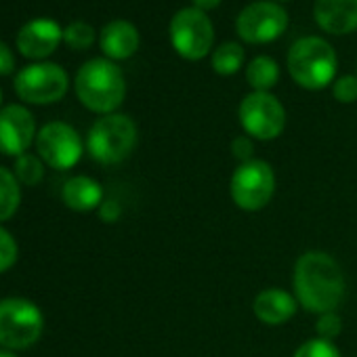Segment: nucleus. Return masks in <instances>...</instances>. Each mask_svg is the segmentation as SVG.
Segmentation results:
<instances>
[{"label": "nucleus", "instance_id": "obj_12", "mask_svg": "<svg viewBox=\"0 0 357 357\" xmlns=\"http://www.w3.org/2000/svg\"><path fill=\"white\" fill-rule=\"evenodd\" d=\"M36 137L34 116L24 105H7L0 109V153L24 155Z\"/></svg>", "mask_w": 357, "mask_h": 357}, {"label": "nucleus", "instance_id": "obj_5", "mask_svg": "<svg viewBox=\"0 0 357 357\" xmlns=\"http://www.w3.org/2000/svg\"><path fill=\"white\" fill-rule=\"evenodd\" d=\"M137 143V126L124 114H107L99 118L86 137V147L99 164H118L130 155Z\"/></svg>", "mask_w": 357, "mask_h": 357}, {"label": "nucleus", "instance_id": "obj_25", "mask_svg": "<svg viewBox=\"0 0 357 357\" xmlns=\"http://www.w3.org/2000/svg\"><path fill=\"white\" fill-rule=\"evenodd\" d=\"M332 95L340 103H353L357 99V78L355 76H340L332 86Z\"/></svg>", "mask_w": 357, "mask_h": 357}, {"label": "nucleus", "instance_id": "obj_4", "mask_svg": "<svg viewBox=\"0 0 357 357\" xmlns=\"http://www.w3.org/2000/svg\"><path fill=\"white\" fill-rule=\"evenodd\" d=\"M45 330L40 307L28 298H0V344L9 351L32 347Z\"/></svg>", "mask_w": 357, "mask_h": 357}, {"label": "nucleus", "instance_id": "obj_13", "mask_svg": "<svg viewBox=\"0 0 357 357\" xmlns=\"http://www.w3.org/2000/svg\"><path fill=\"white\" fill-rule=\"evenodd\" d=\"M61 38H63V32H61L59 24L53 20L40 17V20H32L30 24H26L20 30L17 47H20L22 55H26L30 59H45L57 49Z\"/></svg>", "mask_w": 357, "mask_h": 357}, {"label": "nucleus", "instance_id": "obj_29", "mask_svg": "<svg viewBox=\"0 0 357 357\" xmlns=\"http://www.w3.org/2000/svg\"><path fill=\"white\" fill-rule=\"evenodd\" d=\"M99 215L105 223H114L120 217V206L116 202H103L99 206Z\"/></svg>", "mask_w": 357, "mask_h": 357}, {"label": "nucleus", "instance_id": "obj_23", "mask_svg": "<svg viewBox=\"0 0 357 357\" xmlns=\"http://www.w3.org/2000/svg\"><path fill=\"white\" fill-rule=\"evenodd\" d=\"M294 357H340V351L332 344V340L311 338L296 349Z\"/></svg>", "mask_w": 357, "mask_h": 357}, {"label": "nucleus", "instance_id": "obj_18", "mask_svg": "<svg viewBox=\"0 0 357 357\" xmlns=\"http://www.w3.org/2000/svg\"><path fill=\"white\" fill-rule=\"evenodd\" d=\"M246 80L257 93H269V89H273L280 80V68L271 57L259 55L248 63Z\"/></svg>", "mask_w": 357, "mask_h": 357}, {"label": "nucleus", "instance_id": "obj_10", "mask_svg": "<svg viewBox=\"0 0 357 357\" xmlns=\"http://www.w3.org/2000/svg\"><path fill=\"white\" fill-rule=\"evenodd\" d=\"M36 149L47 166L68 170L82 158V139L74 126L66 122H49L36 135Z\"/></svg>", "mask_w": 357, "mask_h": 357}, {"label": "nucleus", "instance_id": "obj_21", "mask_svg": "<svg viewBox=\"0 0 357 357\" xmlns=\"http://www.w3.org/2000/svg\"><path fill=\"white\" fill-rule=\"evenodd\" d=\"M15 176L17 181L28 185V188H34L43 181L45 176V164L40 160V155H34V153H24L15 160Z\"/></svg>", "mask_w": 357, "mask_h": 357}, {"label": "nucleus", "instance_id": "obj_3", "mask_svg": "<svg viewBox=\"0 0 357 357\" xmlns=\"http://www.w3.org/2000/svg\"><path fill=\"white\" fill-rule=\"evenodd\" d=\"M336 66L334 49L317 36L301 38L288 51V72L292 80L309 91L328 86L336 76Z\"/></svg>", "mask_w": 357, "mask_h": 357}, {"label": "nucleus", "instance_id": "obj_30", "mask_svg": "<svg viewBox=\"0 0 357 357\" xmlns=\"http://www.w3.org/2000/svg\"><path fill=\"white\" fill-rule=\"evenodd\" d=\"M194 5L200 11H211V9H217L221 5V0H194Z\"/></svg>", "mask_w": 357, "mask_h": 357}, {"label": "nucleus", "instance_id": "obj_15", "mask_svg": "<svg viewBox=\"0 0 357 357\" xmlns=\"http://www.w3.org/2000/svg\"><path fill=\"white\" fill-rule=\"evenodd\" d=\"M255 315L267 326H282L294 317L298 301L282 288H265L252 303Z\"/></svg>", "mask_w": 357, "mask_h": 357}, {"label": "nucleus", "instance_id": "obj_28", "mask_svg": "<svg viewBox=\"0 0 357 357\" xmlns=\"http://www.w3.org/2000/svg\"><path fill=\"white\" fill-rule=\"evenodd\" d=\"M13 68H15V57H13L11 49L0 40V76L11 74Z\"/></svg>", "mask_w": 357, "mask_h": 357}, {"label": "nucleus", "instance_id": "obj_24", "mask_svg": "<svg viewBox=\"0 0 357 357\" xmlns=\"http://www.w3.org/2000/svg\"><path fill=\"white\" fill-rule=\"evenodd\" d=\"M17 255H20V248H17L15 238L5 227H0V273L9 271L15 265Z\"/></svg>", "mask_w": 357, "mask_h": 357}, {"label": "nucleus", "instance_id": "obj_31", "mask_svg": "<svg viewBox=\"0 0 357 357\" xmlns=\"http://www.w3.org/2000/svg\"><path fill=\"white\" fill-rule=\"evenodd\" d=\"M0 357H17V355L9 349H0Z\"/></svg>", "mask_w": 357, "mask_h": 357}, {"label": "nucleus", "instance_id": "obj_2", "mask_svg": "<svg viewBox=\"0 0 357 357\" xmlns=\"http://www.w3.org/2000/svg\"><path fill=\"white\" fill-rule=\"evenodd\" d=\"M76 95L84 107L107 116L122 105L126 82L114 61L91 59L76 74Z\"/></svg>", "mask_w": 357, "mask_h": 357}, {"label": "nucleus", "instance_id": "obj_8", "mask_svg": "<svg viewBox=\"0 0 357 357\" xmlns=\"http://www.w3.org/2000/svg\"><path fill=\"white\" fill-rule=\"evenodd\" d=\"M238 118L242 128L259 141H269L280 137L286 126L284 105L271 93L255 91L246 95L240 103Z\"/></svg>", "mask_w": 357, "mask_h": 357}, {"label": "nucleus", "instance_id": "obj_32", "mask_svg": "<svg viewBox=\"0 0 357 357\" xmlns=\"http://www.w3.org/2000/svg\"><path fill=\"white\" fill-rule=\"evenodd\" d=\"M0 99H3V95H0Z\"/></svg>", "mask_w": 357, "mask_h": 357}, {"label": "nucleus", "instance_id": "obj_7", "mask_svg": "<svg viewBox=\"0 0 357 357\" xmlns=\"http://www.w3.org/2000/svg\"><path fill=\"white\" fill-rule=\"evenodd\" d=\"M170 43L174 51L188 61H198L208 55L215 30L208 15L200 9H181L170 20Z\"/></svg>", "mask_w": 357, "mask_h": 357}, {"label": "nucleus", "instance_id": "obj_27", "mask_svg": "<svg viewBox=\"0 0 357 357\" xmlns=\"http://www.w3.org/2000/svg\"><path fill=\"white\" fill-rule=\"evenodd\" d=\"M231 151H234L236 158L242 160V164H244V162H250V160H252V158H250V153H252V141H250L248 137H238V139H234V143H231Z\"/></svg>", "mask_w": 357, "mask_h": 357}, {"label": "nucleus", "instance_id": "obj_16", "mask_svg": "<svg viewBox=\"0 0 357 357\" xmlns=\"http://www.w3.org/2000/svg\"><path fill=\"white\" fill-rule=\"evenodd\" d=\"M99 45L109 59H128L139 49V32L130 22L116 20L101 30Z\"/></svg>", "mask_w": 357, "mask_h": 357}, {"label": "nucleus", "instance_id": "obj_26", "mask_svg": "<svg viewBox=\"0 0 357 357\" xmlns=\"http://www.w3.org/2000/svg\"><path fill=\"white\" fill-rule=\"evenodd\" d=\"M342 324H340V317L330 311V313H321L317 324H315V332H317V338H324V340H332L334 336H338Z\"/></svg>", "mask_w": 357, "mask_h": 357}, {"label": "nucleus", "instance_id": "obj_9", "mask_svg": "<svg viewBox=\"0 0 357 357\" xmlns=\"http://www.w3.org/2000/svg\"><path fill=\"white\" fill-rule=\"evenodd\" d=\"M15 91L28 103H55L68 93V74L57 63H34L17 74Z\"/></svg>", "mask_w": 357, "mask_h": 357}, {"label": "nucleus", "instance_id": "obj_22", "mask_svg": "<svg viewBox=\"0 0 357 357\" xmlns=\"http://www.w3.org/2000/svg\"><path fill=\"white\" fill-rule=\"evenodd\" d=\"M63 40L72 49H89L95 43V30L86 22H74L63 30Z\"/></svg>", "mask_w": 357, "mask_h": 357}, {"label": "nucleus", "instance_id": "obj_17", "mask_svg": "<svg viewBox=\"0 0 357 357\" xmlns=\"http://www.w3.org/2000/svg\"><path fill=\"white\" fill-rule=\"evenodd\" d=\"M61 198L68 208H72L76 213H89L103 204L101 202L103 190L95 178L78 174V176H72L70 181H66V185L61 190Z\"/></svg>", "mask_w": 357, "mask_h": 357}, {"label": "nucleus", "instance_id": "obj_20", "mask_svg": "<svg viewBox=\"0 0 357 357\" xmlns=\"http://www.w3.org/2000/svg\"><path fill=\"white\" fill-rule=\"evenodd\" d=\"M244 49L238 43H223L213 55V70L221 76H231L242 68Z\"/></svg>", "mask_w": 357, "mask_h": 357}, {"label": "nucleus", "instance_id": "obj_1", "mask_svg": "<svg viewBox=\"0 0 357 357\" xmlns=\"http://www.w3.org/2000/svg\"><path fill=\"white\" fill-rule=\"evenodd\" d=\"M294 292L298 305L311 313H330L344 298V278L336 261L319 250L305 252L294 265Z\"/></svg>", "mask_w": 357, "mask_h": 357}, {"label": "nucleus", "instance_id": "obj_6", "mask_svg": "<svg viewBox=\"0 0 357 357\" xmlns=\"http://www.w3.org/2000/svg\"><path fill=\"white\" fill-rule=\"evenodd\" d=\"M231 200L238 208L257 213L265 208L275 192L273 168L263 160H250L236 168L231 176Z\"/></svg>", "mask_w": 357, "mask_h": 357}, {"label": "nucleus", "instance_id": "obj_14", "mask_svg": "<svg viewBox=\"0 0 357 357\" xmlns=\"http://www.w3.org/2000/svg\"><path fill=\"white\" fill-rule=\"evenodd\" d=\"M313 15L328 34H349L357 30V0H315Z\"/></svg>", "mask_w": 357, "mask_h": 357}, {"label": "nucleus", "instance_id": "obj_19", "mask_svg": "<svg viewBox=\"0 0 357 357\" xmlns=\"http://www.w3.org/2000/svg\"><path fill=\"white\" fill-rule=\"evenodd\" d=\"M22 202V190L15 172L0 166V221L11 219Z\"/></svg>", "mask_w": 357, "mask_h": 357}, {"label": "nucleus", "instance_id": "obj_11", "mask_svg": "<svg viewBox=\"0 0 357 357\" xmlns=\"http://www.w3.org/2000/svg\"><path fill=\"white\" fill-rule=\"evenodd\" d=\"M288 28V15L286 11L267 0H259L238 15L236 30L244 43L250 45H267L275 38H280Z\"/></svg>", "mask_w": 357, "mask_h": 357}]
</instances>
